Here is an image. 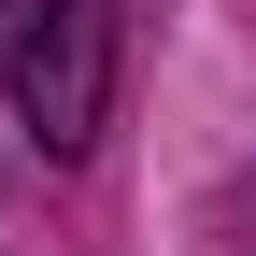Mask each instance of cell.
<instances>
[{"label":"cell","instance_id":"1","mask_svg":"<svg viewBox=\"0 0 256 256\" xmlns=\"http://www.w3.org/2000/svg\"><path fill=\"white\" fill-rule=\"evenodd\" d=\"M0 100L43 128V156H86L114 114V0H0Z\"/></svg>","mask_w":256,"mask_h":256}]
</instances>
